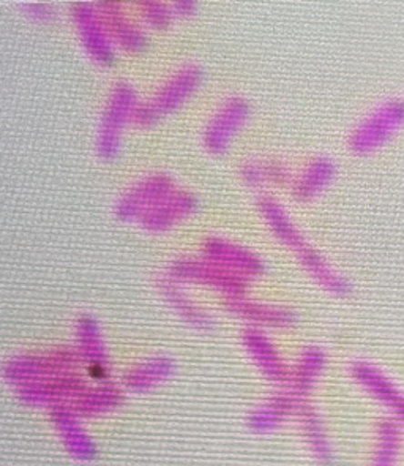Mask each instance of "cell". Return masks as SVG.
Wrapping results in <instances>:
<instances>
[{
	"mask_svg": "<svg viewBox=\"0 0 404 466\" xmlns=\"http://www.w3.org/2000/svg\"><path fill=\"white\" fill-rule=\"evenodd\" d=\"M250 114L248 103L242 98H232L215 116L206 132V146L214 154H223L231 143L232 137L242 128Z\"/></svg>",
	"mask_w": 404,
	"mask_h": 466,
	"instance_id": "obj_5",
	"label": "cell"
},
{
	"mask_svg": "<svg viewBox=\"0 0 404 466\" xmlns=\"http://www.w3.org/2000/svg\"><path fill=\"white\" fill-rule=\"evenodd\" d=\"M135 111V90L126 83L114 89L106 113L101 122L98 137V154L101 158L111 160L119 152V137L122 127ZM135 116V114H133Z\"/></svg>",
	"mask_w": 404,
	"mask_h": 466,
	"instance_id": "obj_3",
	"label": "cell"
},
{
	"mask_svg": "<svg viewBox=\"0 0 404 466\" xmlns=\"http://www.w3.org/2000/svg\"><path fill=\"white\" fill-rule=\"evenodd\" d=\"M25 10L29 13L32 18L40 19H49L54 18V8L53 6L46 5V4H30V5L25 6Z\"/></svg>",
	"mask_w": 404,
	"mask_h": 466,
	"instance_id": "obj_15",
	"label": "cell"
},
{
	"mask_svg": "<svg viewBox=\"0 0 404 466\" xmlns=\"http://www.w3.org/2000/svg\"><path fill=\"white\" fill-rule=\"evenodd\" d=\"M73 19L79 27L84 45L94 59L100 64L109 66L113 64L114 55L111 45L107 42L105 32L101 30L100 23L92 6L87 4H75L73 5Z\"/></svg>",
	"mask_w": 404,
	"mask_h": 466,
	"instance_id": "obj_7",
	"label": "cell"
},
{
	"mask_svg": "<svg viewBox=\"0 0 404 466\" xmlns=\"http://www.w3.org/2000/svg\"><path fill=\"white\" fill-rule=\"evenodd\" d=\"M356 377L365 386L369 394L379 401L380 405L392 412V420L404 431V392L387 377L384 371L371 364H359L356 367Z\"/></svg>",
	"mask_w": 404,
	"mask_h": 466,
	"instance_id": "obj_4",
	"label": "cell"
},
{
	"mask_svg": "<svg viewBox=\"0 0 404 466\" xmlns=\"http://www.w3.org/2000/svg\"><path fill=\"white\" fill-rule=\"evenodd\" d=\"M259 208H261L262 214H264L268 225L274 229V233L278 236L279 239L289 242L291 246L302 247V248L305 247L302 234L298 233V229L294 228L289 217L286 216L285 210L279 208L277 201L264 198L259 201Z\"/></svg>",
	"mask_w": 404,
	"mask_h": 466,
	"instance_id": "obj_11",
	"label": "cell"
},
{
	"mask_svg": "<svg viewBox=\"0 0 404 466\" xmlns=\"http://www.w3.org/2000/svg\"><path fill=\"white\" fill-rule=\"evenodd\" d=\"M144 15H146V18H147L150 25L158 27V29L167 27V25L171 23V16H173L167 6L160 4V2H146Z\"/></svg>",
	"mask_w": 404,
	"mask_h": 466,
	"instance_id": "obj_14",
	"label": "cell"
},
{
	"mask_svg": "<svg viewBox=\"0 0 404 466\" xmlns=\"http://www.w3.org/2000/svg\"><path fill=\"white\" fill-rule=\"evenodd\" d=\"M201 79V70L197 66L184 68L176 78L167 84V87L161 90L154 102L137 108L135 113L137 124L149 126L155 120L160 119L163 114L173 113L174 109H177L197 89Z\"/></svg>",
	"mask_w": 404,
	"mask_h": 466,
	"instance_id": "obj_2",
	"label": "cell"
},
{
	"mask_svg": "<svg viewBox=\"0 0 404 466\" xmlns=\"http://www.w3.org/2000/svg\"><path fill=\"white\" fill-rule=\"evenodd\" d=\"M404 431L395 420L386 419L378 427L373 466H399Z\"/></svg>",
	"mask_w": 404,
	"mask_h": 466,
	"instance_id": "obj_9",
	"label": "cell"
},
{
	"mask_svg": "<svg viewBox=\"0 0 404 466\" xmlns=\"http://www.w3.org/2000/svg\"><path fill=\"white\" fill-rule=\"evenodd\" d=\"M335 176H337V165L330 158H318L305 169L302 177L298 179L296 190H294L296 197L298 199L315 198L326 187L330 186Z\"/></svg>",
	"mask_w": 404,
	"mask_h": 466,
	"instance_id": "obj_10",
	"label": "cell"
},
{
	"mask_svg": "<svg viewBox=\"0 0 404 466\" xmlns=\"http://www.w3.org/2000/svg\"><path fill=\"white\" fill-rule=\"evenodd\" d=\"M244 179L251 184V186H258V184H264L266 180H281L285 177V169L278 167V165H250L245 167L242 171Z\"/></svg>",
	"mask_w": 404,
	"mask_h": 466,
	"instance_id": "obj_13",
	"label": "cell"
},
{
	"mask_svg": "<svg viewBox=\"0 0 404 466\" xmlns=\"http://www.w3.org/2000/svg\"><path fill=\"white\" fill-rule=\"evenodd\" d=\"M197 10V2H177L176 4V12L178 15H182V16H188V15H193Z\"/></svg>",
	"mask_w": 404,
	"mask_h": 466,
	"instance_id": "obj_16",
	"label": "cell"
},
{
	"mask_svg": "<svg viewBox=\"0 0 404 466\" xmlns=\"http://www.w3.org/2000/svg\"><path fill=\"white\" fill-rule=\"evenodd\" d=\"M103 12L106 13L109 23L113 25L114 35L124 48L135 51V53H143L144 49L147 48L146 36L136 30V27H133L128 21L120 18L117 6L114 4L103 5Z\"/></svg>",
	"mask_w": 404,
	"mask_h": 466,
	"instance_id": "obj_12",
	"label": "cell"
},
{
	"mask_svg": "<svg viewBox=\"0 0 404 466\" xmlns=\"http://www.w3.org/2000/svg\"><path fill=\"white\" fill-rule=\"evenodd\" d=\"M171 187L173 182L167 179V176H155L144 180L143 184L135 187L122 198V201L117 204L116 214L120 220H131L139 216L143 210L147 212L154 208L155 204L163 201L171 190Z\"/></svg>",
	"mask_w": 404,
	"mask_h": 466,
	"instance_id": "obj_6",
	"label": "cell"
},
{
	"mask_svg": "<svg viewBox=\"0 0 404 466\" xmlns=\"http://www.w3.org/2000/svg\"><path fill=\"white\" fill-rule=\"evenodd\" d=\"M403 127L404 100H387L357 126L349 141L351 149L359 156L371 154L386 146Z\"/></svg>",
	"mask_w": 404,
	"mask_h": 466,
	"instance_id": "obj_1",
	"label": "cell"
},
{
	"mask_svg": "<svg viewBox=\"0 0 404 466\" xmlns=\"http://www.w3.org/2000/svg\"><path fill=\"white\" fill-rule=\"evenodd\" d=\"M197 198L187 193L167 197L144 214V228L150 231H165L167 228L173 227L180 217L188 216L193 210H197Z\"/></svg>",
	"mask_w": 404,
	"mask_h": 466,
	"instance_id": "obj_8",
	"label": "cell"
}]
</instances>
